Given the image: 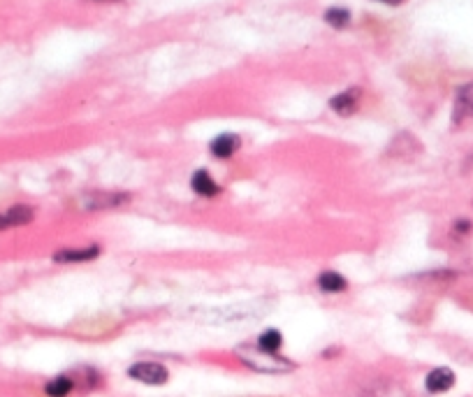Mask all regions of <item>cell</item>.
Segmentation results:
<instances>
[{
  "mask_svg": "<svg viewBox=\"0 0 473 397\" xmlns=\"http://www.w3.org/2000/svg\"><path fill=\"white\" fill-rule=\"evenodd\" d=\"M5 216H7V221H10V226L14 228V226H28V223L33 221L35 212L28 205H14L7 209Z\"/></svg>",
  "mask_w": 473,
  "mask_h": 397,
  "instance_id": "14",
  "label": "cell"
},
{
  "mask_svg": "<svg viewBox=\"0 0 473 397\" xmlns=\"http://www.w3.org/2000/svg\"><path fill=\"white\" fill-rule=\"evenodd\" d=\"M7 228H12V226H10V221H7V216H5V214H0V230H7Z\"/></svg>",
  "mask_w": 473,
  "mask_h": 397,
  "instance_id": "16",
  "label": "cell"
},
{
  "mask_svg": "<svg viewBox=\"0 0 473 397\" xmlns=\"http://www.w3.org/2000/svg\"><path fill=\"white\" fill-rule=\"evenodd\" d=\"M77 386V381L72 379L70 374H61V376H56V379H51L45 386V393L49 397H67L70 393L74 390Z\"/></svg>",
  "mask_w": 473,
  "mask_h": 397,
  "instance_id": "11",
  "label": "cell"
},
{
  "mask_svg": "<svg viewBox=\"0 0 473 397\" xmlns=\"http://www.w3.org/2000/svg\"><path fill=\"white\" fill-rule=\"evenodd\" d=\"M128 376L139 383H146V386H163V383H167V379H170V372H167V367L160 365V362L146 360V362L130 365Z\"/></svg>",
  "mask_w": 473,
  "mask_h": 397,
  "instance_id": "2",
  "label": "cell"
},
{
  "mask_svg": "<svg viewBox=\"0 0 473 397\" xmlns=\"http://www.w3.org/2000/svg\"><path fill=\"white\" fill-rule=\"evenodd\" d=\"M452 386H455V372L448 367L431 369L427 379H424V388H427L429 393H445V390H450Z\"/></svg>",
  "mask_w": 473,
  "mask_h": 397,
  "instance_id": "6",
  "label": "cell"
},
{
  "mask_svg": "<svg viewBox=\"0 0 473 397\" xmlns=\"http://www.w3.org/2000/svg\"><path fill=\"white\" fill-rule=\"evenodd\" d=\"M378 3H385V5H401L403 0H378Z\"/></svg>",
  "mask_w": 473,
  "mask_h": 397,
  "instance_id": "17",
  "label": "cell"
},
{
  "mask_svg": "<svg viewBox=\"0 0 473 397\" xmlns=\"http://www.w3.org/2000/svg\"><path fill=\"white\" fill-rule=\"evenodd\" d=\"M260 313L257 304H232L225 306V309H211L209 316H202V320H211V323H234V320H243V318H253Z\"/></svg>",
  "mask_w": 473,
  "mask_h": 397,
  "instance_id": "3",
  "label": "cell"
},
{
  "mask_svg": "<svg viewBox=\"0 0 473 397\" xmlns=\"http://www.w3.org/2000/svg\"><path fill=\"white\" fill-rule=\"evenodd\" d=\"M191 186H193V191L200 195V198H216V195L221 193V186L216 184V179L207 170L195 172L191 177Z\"/></svg>",
  "mask_w": 473,
  "mask_h": 397,
  "instance_id": "9",
  "label": "cell"
},
{
  "mask_svg": "<svg viewBox=\"0 0 473 397\" xmlns=\"http://www.w3.org/2000/svg\"><path fill=\"white\" fill-rule=\"evenodd\" d=\"M236 355L241 358V362L255 372H264V374H285L290 369H295V362H290L288 358H281L278 353H267L260 351L257 346H239L236 348Z\"/></svg>",
  "mask_w": 473,
  "mask_h": 397,
  "instance_id": "1",
  "label": "cell"
},
{
  "mask_svg": "<svg viewBox=\"0 0 473 397\" xmlns=\"http://www.w3.org/2000/svg\"><path fill=\"white\" fill-rule=\"evenodd\" d=\"M325 21L334 28H346L351 24V12H348L346 7H330V10L325 12Z\"/></svg>",
  "mask_w": 473,
  "mask_h": 397,
  "instance_id": "15",
  "label": "cell"
},
{
  "mask_svg": "<svg viewBox=\"0 0 473 397\" xmlns=\"http://www.w3.org/2000/svg\"><path fill=\"white\" fill-rule=\"evenodd\" d=\"M473 114V81L471 84H464L462 88L457 91V98H455V111H452V118H455V123L464 121L466 116Z\"/></svg>",
  "mask_w": 473,
  "mask_h": 397,
  "instance_id": "10",
  "label": "cell"
},
{
  "mask_svg": "<svg viewBox=\"0 0 473 397\" xmlns=\"http://www.w3.org/2000/svg\"><path fill=\"white\" fill-rule=\"evenodd\" d=\"M241 139L234 135V132H223V135L214 137L209 149H211L214 158H232L236 151H239Z\"/></svg>",
  "mask_w": 473,
  "mask_h": 397,
  "instance_id": "7",
  "label": "cell"
},
{
  "mask_svg": "<svg viewBox=\"0 0 473 397\" xmlns=\"http://www.w3.org/2000/svg\"><path fill=\"white\" fill-rule=\"evenodd\" d=\"M128 200H130L128 193H114V191L104 193V191H97V193L83 195L79 202H81V209H88V212H97V209H116V207H123Z\"/></svg>",
  "mask_w": 473,
  "mask_h": 397,
  "instance_id": "4",
  "label": "cell"
},
{
  "mask_svg": "<svg viewBox=\"0 0 473 397\" xmlns=\"http://www.w3.org/2000/svg\"><path fill=\"white\" fill-rule=\"evenodd\" d=\"M318 288L323 293H344L348 288V281L344 274H339V272H323V274L318 277Z\"/></svg>",
  "mask_w": 473,
  "mask_h": 397,
  "instance_id": "12",
  "label": "cell"
},
{
  "mask_svg": "<svg viewBox=\"0 0 473 397\" xmlns=\"http://www.w3.org/2000/svg\"><path fill=\"white\" fill-rule=\"evenodd\" d=\"M255 346L260 348V351H267V353H278L283 346V334L274 330V327H269V330H264L260 337H257Z\"/></svg>",
  "mask_w": 473,
  "mask_h": 397,
  "instance_id": "13",
  "label": "cell"
},
{
  "mask_svg": "<svg viewBox=\"0 0 473 397\" xmlns=\"http://www.w3.org/2000/svg\"><path fill=\"white\" fill-rule=\"evenodd\" d=\"M100 256V247H81V249H61L54 254L56 263H90Z\"/></svg>",
  "mask_w": 473,
  "mask_h": 397,
  "instance_id": "8",
  "label": "cell"
},
{
  "mask_svg": "<svg viewBox=\"0 0 473 397\" xmlns=\"http://www.w3.org/2000/svg\"><path fill=\"white\" fill-rule=\"evenodd\" d=\"M360 100H362V91L360 88H348V91H341L339 95L332 98L330 107L341 116H351V114H355V109L360 107Z\"/></svg>",
  "mask_w": 473,
  "mask_h": 397,
  "instance_id": "5",
  "label": "cell"
}]
</instances>
